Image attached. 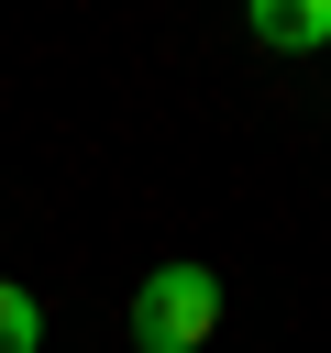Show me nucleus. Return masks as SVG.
I'll list each match as a JSON object with an SVG mask.
<instances>
[{"label":"nucleus","mask_w":331,"mask_h":353,"mask_svg":"<svg viewBox=\"0 0 331 353\" xmlns=\"http://www.w3.org/2000/svg\"><path fill=\"white\" fill-rule=\"evenodd\" d=\"M0 353H44V309H33L11 276H0Z\"/></svg>","instance_id":"7ed1b4c3"},{"label":"nucleus","mask_w":331,"mask_h":353,"mask_svg":"<svg viewBox=\"0 0 331 353\" xmlns=\"http://www.w3.org/2000/svg\"><path fill=\"white\" fill-rule=\"evenodd\" d=\"M221 331V276L210 265H154L132 287V353H199Z\"/></svg>","instance_id":"f257e3e1"},{"label":"nucleus","mask_w":331,"mask_h":353,"mask_svg":"<svg viewBox=\"0 0 331 353\" xmlns=\"http://www.w3.org/2000/svg\"><path fill=\"white\" fill-rule=\"evenodd\" d=\"M265 55H320L331 44V0H254V22H243Z\"/></svg>","instance_id":"f03ea898"}]
</instances>
